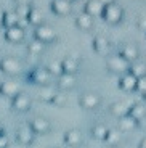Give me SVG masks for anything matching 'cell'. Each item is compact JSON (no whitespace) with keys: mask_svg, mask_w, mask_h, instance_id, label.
<instances>
[{"mask_svg":"<svg viewBox=\"0 0 146 148\" xmlns=\"http://www.w3.org/2000/svg\"><path fill=\"white\" fill-rule=\"evenodd\" d=\"M108 64V69L113 71V73H119V74H125L128 73V68H130V63H128L125 58H122L121 55H111L106 61Z\"/></svg>","mask_w":146,"mask_h":148,"instance_id":"obj_2","label":"cell"},{"mask_svg":"<svg viewBox=\"0 0 146 148\" xmlns=\"http://www.w3.org/2000/svg\"><path fill=\"white\" fill-rule=\"evenodd\" d=\"M27 19H29V23H32V24H35V26L42 24V13H40V10L31 7V11H29V15H27Z\"/></svg>","mask_w":146,"mask_h":148,"instance_id":"obj_29","label":"cell"},{"mask_svg":"<svg viewBox=\"0 0 146 148\" xmlns=\"http://www.w3.org/2000/svg\"><path fill=\"white\" fill-rule=\"evenodd\" d=\"M0 69L3 71V73L10 74V76H16L23 71V64L19 60L13 58V56H7L0 61Z\"/></svg>","mask_w":146,"mask_h":148,"instance_id":"obj_4","label":"cell"},{"mask_svg":"<svg viewBox=\"0 0 146 148\" xmlns=\"http://www.w3.org/2000/svg\"><path fill=\"white\" fill-rule=\"evenodd\" d=\"M109 148H117V147H109Z\"/></svg>","mask_w":146,"mask_h":148,"instance_id":"obj_43","label":"cell"},{"mask_svg":"<svg viewBox=\"0 0 146 148\" xmlns=\"http://www.w3.org/2000/svg\"><path fill=\"white\" fill-rule=\"evenodd\" d=\"M136 81H138V79H136L135 76H132L130 73H125L121 76L119 85H121L124 90H127V92H132V90L136 89Z\"/></svg>","mask_w":146,"mask_h":148,"instance_id":"obj_12","label":"cell"},{"mask_svg":"<svg viewBox=\"0 0 146 148\" xmlns=\"http://www.w3.org/2000/svg\"><path fill=\"white\" fill-rule=\"evenodd\" d=\"M44 45L45 44H42L40 40H37L35 39V40H32L29 45H27V50H29L32 55H40V53L44 52Z\"/></svg>","mask_w":146,"mask_h":148,"instance_id":"obj_30","label":"cell"},{"mask_svg":"<svg viewBox=\"0 0 146 148\" xmlns=\"http://www.w3.org/2000/svg\"><path fill=\"white\" fill-rule=\"evenodd\" d=\"M76 85V76L74 74H66L63 73L61 76H58V87L59 89H72Z\"/></svg>","mask_w":146,"mask_h":148,"instance_id":"obj_18","label":"cell"},{"mask_svg":"<svg viewBox=\"0 0 146 148\" xmlns=\"http://www.w3.org/2000/svg\"><path fill=\"white\" fill-rule=\"evenodd\" d=\"M103 8H104V5L100 0H87V3H85V13H88L93 18L95 16H101Z\"/></svg>","mask_w":146,"mask_h":148,"instance_id":"obj_10","label":"cell"},{"mask_svg":"<svg viewBox=\"0 0 146 148\" xmlns=\"http://www.w3.org/2000/svg\"><path fill=\"white\" fill-rule=\"evenodd\" d=\"M0 92L7 97H13L15 98L19 93V85L16 82H2L0 84Z\"/></svg>","mask_w":146,"mask_h":148,"instance_id":"obj_19","label":"cell"},{"mask_svg":"<svg viewBox=\"0 0 146 148\" xmlns=\"http://www.w3.org/2000/svg\"><path fill=\"white\" fill-rule=\"evenodd\" d=\"M76 24L79 29L82 31H90L93 27V16H90L88 13H81V15H77L76 18Z\"/></svg>","mask_w":146,"mask_h":148,"instance_id":"obj_13","label":"cell"},{"mask_svg":"<svg viewBox=\"0 0 146 148\" xmlns=\"http://www.w3.org/2000/svg\"><path fill=\"white\" fill-rule=\"evenodd\" d=\"M93 48H95L98 53H101V55L108 53V50H109V40H108V37L96 36L95 39H93Z\"/></svg>","mask_w":146,"mask_h":148,"instance_id":"obj_16","label":"cell"},{"mask_svg":"<svg viewBox=\"0 0 146 148\" xmlns=\"http://www.w3.org/2000/svg\"><path fill=\"white\" fill-rule=\"evenodd\" d=\"M29 126H31L34 134H47L50 130V121L42 118V116H37V118H34L31 121Z\"/></svg>","mask_w":146,"mask_h":148,"instance_id":"obj_7","label":"cell"},{"mask_svg":"<svg viewBox=\"0 0 146 148\" xmlns=\"http://www.w3.org/2000/svg\"><path fill=\"white\" fill-rule=\"evenodd\" d=\"M119 55H121L122 58L127 60L128 63H133V61L138 60L140 52H138V48H136L133 44H124L121 47V53H119Z\"/></svg>","mask_w":146,"mask_h":148,"instance_id":"obj_6","label":"cell"},{"mask_svg":"<svg viewBox=\"0 0 146 148\" xmlns=\"http://www.w3.org/2000/svg\"><path fill=\"white\" fill-rule=\"evenodd\" d=\"M108 143L111 145V147H116L119 142H121V132L116 129H109L108 130V134H106V138H104Z\"/></svg>","mask_w":146,"mask_h":148,"instance_id":"obj_27","label":"cell"},{"mask_svg":"<svg viewBox=\"0 0 146 148\" xmlns=\"http://www.w3.org/2000/svg\"><path fill=\"white\" fill-rule=\"evenodd\" d=\"M101 16L104 18V21L111 23V24H117V23H121L122 18H124V10H122L121 5H117L114 2V3L104 5Z\"/></svg>","mask_w":146,"mask_h":148,"instance_id":"obj_1","label":"cell"},{"mask_svg":"<svg viewBox=\"0 0 146 148\" xmlns=\"http://www.w3.org/2000/svg\"><path fill=\"white\" fill-rule=\"evenodd\" d=\"M51 8L58 15H68L71 11V2L69 0H53L51 2Z\"/></svg>","mask_w":146,"mask_h":148,"instance_id":"obj_17","label":"cell"},{"mask_svg":"<svg viewBox=\"0 0 146 148\" xmlns=\"http://www.w3.org/2000/svg\"><path fill=\"white\" fill-rule=\"evenodd\" d=\"M18 21H19V16L16 15L15 11H8V13H5L3 23L7 24L8 27H10V26H16V24H18Z\"/></svg>","mask_w":146,"mask_h":148,"instance_id":"obj_31","label":"cell"},{"mask_svg":"<svg viewBox=\"0 0 146 148\" xmlns=\"http://www.w3.org/2000/svg\"><path fill=\"white\" fill-rule=\"evenodd\" d=\"M0 148H8V138L3 134H0Z\"/></svg>","mask_w":146,"mask_h":148,"instance_id":"obj_35","label":"cell"},{"mask_svg":"<svg viewBox=\"0 0 146 148\" xmlns=\"http://www.w3.org/2000/svg\"><path fill=\"white\" fill-rule=\"evenodd\" d=\"M31 77H32V81H35L37 84L47 85L48 82H50L51 74L48 73L47 68H35V69L32 71V74H31Z\"/></svg>","mask_w":146,"mask_h":148,"instance_id":"obj_9","label":"cell"},{"mask_svg":"<svg viewBox=\"0 0 146 148\" xmlns=\"http://www.w3.org/2000/svg\"><path fill=\"white\" fill-rule=\"evenodd\" d=\"M103 5H109V3H114V0H100Z\"/></svg>","mask_w":146,"mask_h":148,"instance_id":"obj_39","label":"cell"},{"mask_svg":"<svg viewBox=\"0 0 146 148\" xmlns=\"http://www.w3.org/2000/svg\"><path fill=\"white\" fill-rule=\"evenodd\" d=\"M34 34H35V39L40 40L42 44H50V42H53L56 39L55 29H53L50 24H45V23L39 24V26L35 27V32Z\"/></svg>","mask_w":146,"mask_h":148,"instance_id":"obj_3","label":"cell"},{"mask_svg":"<svg viewBox=\"0 0 146 148\" xmlns=\"http://www.w3.org/2000/svg\"><path fill=\"white\" fill-rule=\"evenodd\" d=\"M27 24H29V19H27V18H19V21H18V26L21 27V29H24V27L27 26Z\"/></svg>","mask_w":146,"mask_h":148,"instance_id":"obj_37","label":"cell"},{"mask_svg":"<svg viewBox=\"0 0 146 148\" xmlns=\"http://www.w3.org/2000/svg\"><path fill=\"white\" fill-rule=\"evenodd\" d=\"M0 134H2V126H0Z\"/></svg>","mask_w":146,"mask_h":148,"instance_id":"obj_42","label":"cell"},{"mask_svg":"<svg viewBox=\"0 0 146 148\" xmlns=\"http://www.w3.org/2000/svg\"><path fill=\"white\" fill-rule=\"evenodd\" d=\"M18 5H29V0H16Z\"/></svg>","mask_w":146,"mask_h":148,"instance_id":"obj_38","label":"cell"},{"mask_svg":"<svg viewBox=\"0 0 146 148\" xmlns=\"http://www.w3.org/2000/svg\"><path fill=\"white\" fill-rule=\"evenodd\" d=\"M145 98H146V93H145Z\"/></svg>","mask_w":146,"mask_h":148,"instance_id":"obj_44","label":"cell"},{"mask_svg":"<svg viewBox=\"0 0 146 148\" xmlns=\"http://www.w3.org/2000/svg\"><path fill=\"white\" fill-rule=\"evenodd\" d=\"M128 116H132L136 122H140L146 116V108L143 106V105H133V106H130V110H128Z\"/></svg>","mask_w":146,"mask_h":148,"instance_id":"obj_24","label":"cell"},{"mask_svg":"<svg viewBox=\"0 0 146 148\" xmlns=\"http://www.w3.org/2000/svg\"><path fill=\"white\" fill-rule=\"evenodd\" d=\"M138 92H141L143 95L146 93V76H143V77H138V81H136V89Z\"/></svg>","mask_w":146,"mask_h":148,"instance_id":"obj_33","label":"cell"},{"mask_svg":"<svg viewBox=\"0 0 146 148\" xmlns=\"http://www.w3.org/2000/svg\"><path fill=\"white\" fill-rule=\"evenodd\" d=\"M128 73H130L132 76H135L136 79L143 77V76H146V64L141 63V61H133V63H130Z\"/></svg>","mask_w":146,"mask_h":148,"instance_id":"obj_22","label":"cell"},{"mask_svg":"<svg viewBox=\"0 0 146 148\" xmlns=\"http://www.w3.org/2000/svg\"><path fill=\"white\" fill-rule=\"evenodd\" d=\"M55 95H56V89L51 87L50 84L42 85V89L39 90V98L44 100V101H51L53 98H55Z\"/></svg>","mask_w":146,"mask_h":148,"instance_id":"obj_21","label":"cell"},{"mask_svg":"<svg viewBox=\"0 0 146 148\" xmlns=\"http://www.w3.org/2000/svg\"><path fill=\"white\" fill-rule=\"evenodd\" d=\"M13 106L18 111H27L31 108V98L26 95V93L19 92L18 95L13 98Z\"/></svg>","mask_w":146,"mask_h":148,"instance_id":"obj_11","label":"cell"},{"mask_svg":"<svg viewBox=\"0 0 146 148\" xmlns=\"http://www.w3.org/2000/svg\"><path fill=\"white\" fill-rule=\"evenodd\" d=\"M136 124H138V122L128 114L119 118V127H121V130H132V129H135Z\"/></svg>","mask_w":146,"mask_h":148,"instance_id":"obj_25","label":"cell"},{"mask_svg":"<svg viewBox=\"0 0 146 148\" xmlns=\"http://www.w3.org/2000/svg\"><path fill=\"white\" fill-rule=\"evenodd\" d=\"M61 64H63V73H66V74H74L79 69V61L74 56H66L61 61Z\"/></svg>","mask_w":146,"mask_h":148,"instance_id":"obj_20","label":"cell"},{"mask_svg":"<svg viewBox=\"0 0 146 148\" xmlns=\"http://www.w3.org/2000/svg\"><path fill=\"white\" fill-rule=\"evenodd\" d=\"M69 2H72V0H69Z\"/></svg>","mask_w":146,"mask_h":148,"instance_id":"obj_45","label":"cell"},{"mask_svg":"<svg viewBox=\"0 0 146 148\" xmlns=\"http://www.w3.org/2000/svg\"><path fill=\"white\" fill-rule=\"evenodd\" d=\"M7 39L10 42H21L23 39H24V29H21V27L16 24V26H10L7 29Z\"/></svg>","mask_w":146,"mask_h":148,"instance_id":"obj_15","label":"cell"},{"mask_svg":"<svg viewBox=\"0 0 146 148\" xmlns=\"http://www.w3.org/2000/svg\"><path fill=\"white\" fill-rule=\"evenodd\" d=\"M29 11H31V7H29V5H18L15 13L19 16V18H27Z\"/></svg>","mask_w":146,"mask_h":148,"instance_id":"obj_32","label":"cell"},{"mask_svg":"<svg viewBox=\"0 0 146 148\" xmlns=\"http://www.w3.org/2000/svg\"><path fill=\"white\" fill-rule=\"evenodd\" d=\"M48 73L51 74V76H61L63 74V64L61 61H58V60H53V61H50L47 66Z\"/></svg>","mask_w":146,"mask_h":148,"instance_id":"obj_28","label":"cell"},{"mask_svg":"<svg viewBox=\"0 0 146 148\" xmlns=\"http://www.w3.org/2000/svg\"><path fill=\"white\" fill-rule=\"evenodd\" d=\"M101 103V98L96 92H85L81 97V106L85 110H96Z\"/></svg>","mask_w":146,"mask_h":148,"instance_id":"obj_5","label":"cell"},{"mask_svg":"<svg viewBox=\"0 0 146 148\" xmlns=\"http://www.w3.org/2000/svg\"><path fill=\"white\" fill-rule=\"evenodd\" d=\"M138 27L146 32V16H141V18L138 19Z\"/></svg>","mask_w":146,"mask_h":148,"instance_id":"obj_36","label":"cell"},{"mask_svg":"<svg viewBox=\"0 0 146 148\" xmlns=\"http://www.w3.org/2000/svg\"><path fill=\"white\" fill-rule=\"evenodd\" d=\"M51 103L58 105V106H63V105L66 103V95H64V93H61V92H56V95H55V98L51 100Z\"/></svg>","mask_w":146,"mask_h":148,"instance_id":"obj_34","label":"cell"},{"mask_svg":"<svg viewBox=\"0 0 146 148\" xmlns=\"http://www.w3.org/2000/svg\"><path fill=\"white\" fill-rule=\"evenodd\" d=\"M64 142L69 145V147H77V145H81V142H82L81 130H77V129L68 130V132L64 134Z\"/></svg>","mask_w":146,"mask_h":148,"instance_id":"obj_14","label":"cell"},{"mask_svg":"<svg viewBox=\"0 0 146 148\" xmlns=\"http://www.w3.org/2000/svg\"><path fill=\"white\" fill-rule=\"evenodd\" d=\"M16 138H18V142H19V143H23V145L32 143L34 132H32V129H31L29 124H27V126H21V127H19L18 132H16Z\"/></svg>","mask_w":146,"mask_h":148,"instance_id":"obj_8","label":"cell"},{"mask_svg":"<svg viewBox=\"0 0 146 148\" xmlns=\"http://www.w3.org/2000/svg\"><path fill=\"white\" fill-rule=\"evenodd\" d=\"M108 130L109 129H108L104 124H96V126L91 127V135H93L95 138H98V140H104Z\"/></svg>","mask_w":146,"mask_h":148,"instance_id":"obj_26","label":"cell"},{"mask_svg":"<svg viewBox=\"0 0 146 148\" xmlns=\"http://www.w3.org/2000/svg\"><path fill=\"white\" fill-rule=\"evenodd\" d=\"M109 110H111V113H113L114 116H117V118H122V116L128 114V110H130V108H128L127 105L124 103V101H116V103L111 105Z\"/></svg>","mask_w":146,"mask_h":148,"instance_id":"obj_23","label":"cell"},{"mask_svg":"<svg viewBox=\"0 0 146 148\" xmlns=\"http://www.w3.org/2000/svg\"><path fill=\"white\" fill-rule=\"evenodd\" d=\"M3 16H5V13L0 10V23H3Z\"/></svg>","mask_w":146,"mask_h":148,"instance_id":"obj_41","label":"cell"},{"mask_svg":"<svg viewBox=\"0 0 146 148\" xmlns=\"http://www.w3.org/2000/svg\"><path fill=\"white\" fill-rule=\"evenodd\" d=\"M140 148H146V137L143 138L141 142H140Z\"/></svg>","mask_w":146,"mask_h":148,"instance_id":"obj_40","label":"cell"}]
</instances>
